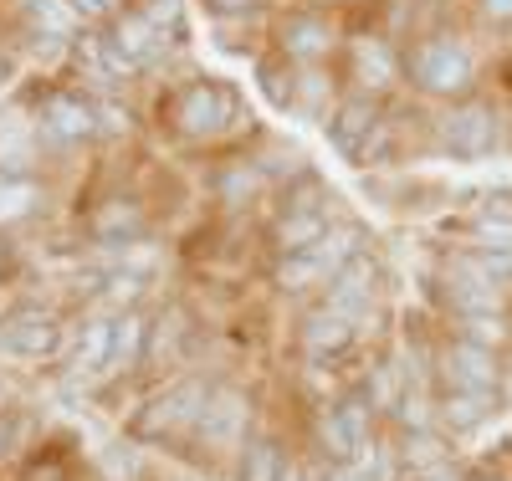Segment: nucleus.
<instances>
[{
  "label": "nucleus",
  "mask_w": 512,
  "mask_h": 481,
  "mask_svg": "<svg viewBox=\"0 0 512 481\" xmlns=\"http://www.w3.org/2000/svg\"><path fill=\"white\" fill-rule=\"evenodd\" d=\"M405 72L410 82L420 87V93H436V98H451V93H466L472 87V52L461 47V41L451 36H431L420 41V47L405 57Z\"/></svg>",
  "instance_id": "f257e3e1"
},
{
  "label": "nucleus",
  "mask_w": 512,
  "mask_h": 481,
  "mask_svg": "<svg viewBox=\"0 0 512 481\" xmlns=\"http://www.w3.org/2000/svg\"><path fill=\"white\" fill-rule=\"evenodd\" d=\"M349 256H354V231H328V236H318L313 246H303V251L282 256L277 277H282V287L333 282L338 272H344V261H349Z\"/></svg>",
  "instance_id": "f03ea898"
},
{
  "label": "nucleus",
  "mask_w": 512,
  "mask_h": 481,
  "mask_svg": "<svg viewBox=\"0 0 512 481\" xmlns=\"http://www.w3.org/2000/svg\"><path fill=\"white\" fill-rule=\"evenodd\" d=\"M236 113H241V103L226 93V87H216V82H195V87H185L180 103H175V123L185 128L190 139L221 134V128H226Z\"/></svg>",
  "instance_id": "7ed1b4c3"
},
{
  "label": "nucleus",
  "mask_w": 512,
  "mask_h": 481,
  "mask_svg": "<svg viewBox=\"0 0 512 481\" xmlns=\"http://www.w3.org/2000/svg\"><path fill=\"white\" fill-rule=\"evenodd\" d=\"M441 144L456 154V159H482L497 149V113L482 108V103H466V108H451L446 123H441Z\"/></svg>",
  "instance_id": "20e7f679"
},
{
  "label": "nucleus",
  "mask_w": 512,
  "mask_h": 481,
  "mask_svg": "<svg viewBox=\"0 0 512 481\" xmlns=\"http://www.w3.org/2000/svg\"><path fill=\"white\" fill-rule=\"evenodd\" d=\"M364 441H369V415H364L359 400H344L338 410L323 415V446H328V456L354 461L364 451Z\"/></svg>",
  "instance_id": "39448f33"
},
{
  "label": "nucleus",
  "mask_w": 512,
  "mask_h": 481,
  "mask_svg": "<svg viewBox=\"0 0 512 481\" xmlns=\"http://www.w3.org/2000/svg\"><path fill=\"white\" fill-rule=\"evenodd\" d=\"M374 128H379L374 103H369V98H354V103H344V108L333 113L328 139H333V149L344 154V159H359V154H364V144L374 139Z\"/></svg>",
  "instance_id": "423d86ee"
},
{
  "label": "nucleus",
  "mask_w": 512,
  "mask_h": 481,
  "mask_svg": "<svg viewBox=\"0 0 512 481\" xmlns=\"http://www.w3.org/2000/svg\"><path fill=\"white\" fill-rule=\"evenodd\" d=\"M57 338H62V333H57L52 318H31V313H21V318H6V323H0V348H11V354H21V359L52 354Z\"/></svg>",
  "instance_id": "0eeeda50"
},
{
  "label": "nucleus",
  "mask_w": 512,
  "mask_h": 481,
  "mask_svg": "<svg viewBox=\"0 0 512 481\" xmlns=\"http://www.w3.org/2000/svg\"><path fill=\"white\" fill-rule=\"evenodd\" d=\"M369 297H374V261L349 256V261H344V272L328 282V308L359 318V308H369Z\"/></svg>",
  "instance_id": "6e6552de"
},
{
  "label": "nucleus",
  "mask_w": 512,
  "mask_h": 481,
  "mask_svg": "<svg viewBox=\"0 0 512 481\" xmlns=\"http://www.w3.org/2000/svg\"><path fill=\"white\" fill-rule=\"evenodd\" d=\"M108 41H113V52H118L128 67H139V62H149V57L159 52V26H154L144 11H128V16L108 31Z\"/></svg>",
  "instance_id": "1a4fd4ad"
},
{
  "label": "nucleus",
  "mask_w": 512,
  "mask_h": 481,
  "mask_svg": "<svg viewBox=\"0 0 512 481\" xmlns=\"http://www.w3.org/2000/svg\"><path fill=\"white\" fill-rule=\"evenodd\" d=\"M446 374L456 389H492L497 384V364L482 343H456L451 359H446Z\"/></svg>",
  "instance_id": "9d476101"
},
{
  "label": "nucleus",
  "mask_w": 512,
  "mask_h": 481,
  "mask_svg": "<svg viewBox=\"0 0 512 481\" xmlns=\"http://www.w3.org/2000/svg\"><path fill=\"white\" fill-rule=\"evenodd\" d=\"M41 123H47V134H52V139H62V144H72V139H88L93 128H98L93 108L82 103V98H67V93L47 103V113H41Z\"/></svg>",
  "instance_id": "9b49d317"
},
{
  "label": "nucleus",
  "mask_w": 512,
  "mask_h": 481,
  "mask_svg": "<svg viewBox=\"0 0 512 481\" xmlns=\"http://www.w3.org/2000/svg\"><path fill=\"white\" fill-rule=\"evenodd\" d=\"M241 425H246V405H241V395H216V400H205L200 435H205L210 446H226V441H236Z\"/></svg>",
  "instance_id": "f8f14e48"
},
{
  "label": "nucleus",
  "mask_w": 512,
  "mask_h": 481,
  "mask_svg": "<svg viewBox=\"0 0 512 481\" xmlns=\"http://www.w3.org/2000/svg\"><path fill=\"white\" fill-rule=\"evenodd\" d=\"M328 47H333V31H328L318 16H287V21H282V52L313 62V57H323Z\"/></svg>",
  "instance_id": "ddd939ff"
},
{
  "label": "nucleus",
  "mask_w": 512,
  "mask_h": 481,
  "mask_svg": "<svg viewBox=\"0 0 512 481\" xmlns=\"http://www.w3.org/2000/svg\"><path fill=\"white\" fill-rule=\"evenodd\" d=\"M349 338H354V318L338 313V308H323V313H313V318L303 323V343L318 348V354H338Z\"/></svg>",
  "instance_id": "4468645a"
},
{
  "label": "nucleus",
  "mask_w": 512,
  "mask_h": 481,
  "mask_svg": "<svg viewBox=\"0 0 512 481\" xmlns=\"http://www.w3.org/2000/svg\"><path fill=\"white\" fill-rule=\"evenodd\" d=\"M36 159L31 149V128L21 113H0V174H21Z\"/></svg>",
  "instance_id": "2eb2a0df"
},
{
  "label": "nucleus",
  "mask_w": 512,
  "mask_h": 481,
  "mask_svg": "<svg viewBox=\"0 0 512 481\" xmlns=\"http://www.w3.org/2000/svg\"><path fill=\"white\" fill-rule=\"evenodd\" d=\"M354 67H359V82L364 87H384L395 77V52L384 47V41H354Z\"/></svg>",
  "instance_id": "dca6fc26"
},
{
  "label": "nucleus",
  "mask_w": 512,
  "mask_h": 481,
  "mask_svg": "<svg viewBox=\"0 0 512 481\" xmlns=\"http://www.w3.org/2000/svg\"><path fill=\"white\" fill-rule=\"evenodd\" d=\"M241 481H282L287 476V466H282V451L272 446V441H251L246 451H241V471H236Z\"/></svg>",
  "instance_id": "f3484780"
},
{
  "label": "nucleus",
  "mask_w": 512,
  "mask_h": 481,
  "mask_svg": "<svg viewBox=\"0 0 512 481\" xmlns=\"http://www.w3.org/2000/svg\"><path fill=\"white\" fill-rule=\"evenodd\" d=\"M487 410H492V389H451V395L441 400V415L451 425H477Z\"/></svg>",
  "instance_id": "a211bd4d"
},
{
  "label": "nucleus",
  "mask_w": 512,
  "mask_h": 481,
  "mask_svg": "<svg viewBox=\"0 0 512 481\" xmlns=\"http://www.w3.org/2000/svg\"><path fill=\"white\" fill-rule=\"evenodd\" d=\"M139 343H144V318H139V313H123V318H113V343H108V364H113V369L134 364Z\"/></svg>",
  "instance_id": "6ab92c4d"
},
{
  "label": "nucleus",
  "mask_w": 512,
  "mask_h": 481,
  "mask_svg": "<svg viewBox=\"0 0 512 481\" xmlns=\"http://www.w3.org/2000/svg\"><path fill=\"white\" fill-rule=\"evenodd\" d=\"M461 272L482 287H502V282H512V251H477L461 261Z\"/></svg>",
  "instance_id": "aec40b11"
},
{
  "label": "nucleus",
  "mask_w": 512,
  "mask_h": 481,
  "mask_svg": "<svg viewBox=\"0 0 512 481\" xmlns=\"http://www.w3.org/2000/svg\"><path fill=\"white\" fill-rule=\"evenodd\" d=\"M26 21L41 36H72V6H62V0H31Z\"/></svg>",
  "instance_id": "412c9836"
},
{
  "label": "nucleus",
  "mask_w": 512,
  "mask_h": 481,
  "mask_svg": "<svg viewBox=\"0 0 512 481\" xmlns=\"http://www.w3.org/2000/svg\"><path fill=\"white\" fill-rule=\"evenodd\" d=\"M318 236H323V215H282V226H277V241L287 246V256L313 246Z\"/></svg>",
  "instance_id": "4be33fe9"
},
{
  "label": "nucleus",
  "mask_w": 512,
  "mask_h": 481,
  "mask_svg": "<svg viewBox=\"0 0 512 481\" xmlns=\"http://www.w3.org/2000/svg\"><path fill=\"white\" fill-rule=\"evenodd\" d=\"M323 195H328V185L318 180V174H297L292 200L282 205V215H323Z\"/></svg>",
  "instance_id": "5701e85b"
},
{
  "label": "nucleus",
  "mask_w": 512,
  "mask_h": 481,
  "mask_svg": "<svg viewBox=\"0 0 512 481\" xmlns=\"http://www.w3.org/2000/svg\"><path fill=\"white\" fill-rule=\"evenodd\" d=\"M292 82H297L292 87V108L297 113H318L328 103V77L323 72H313V67L308 72H292Z\"/></svg>",
  "instance_id": "b1692460"
},
{
  "label": "nucleus",
  "mask_w": 512,
  "mask_h": 481,
  "mask_svg": "<svg viewBox=\"0 0 512 481\" xmlns=\"http://www.w3.org/2000/svg\"><path fill=\"white\" fill-rule=\"evenodd\" d=\"M36 205V190L21 180V174H0V221H16Z\"/></svg>",
  "instance_id": "393cba45"
},
{
  "label": "nucleus",
  "mask_w": 512,
  "mask_h": 481,
  "mask_svg": "<svg viewBox=\"0 0 512 481\" xmlns=\"http://www.w3.org/2000/svg\"><path fill=\"white\" fill-rule=\"evenodd\" d=\"M108 343H113V323L98 318L82 328V348H77V364L82 369H93V364H108Z\"/></svg>",
  "instance_id": "a878e982"
},
{
  "label": "nucleus",
  "mask_w": 512,
  "mask_h": 481,
  "mask_svg": "<svg viewBox=\"0 0 512 481\" xmlns=\"http://www.w3.org/2000/svg\"><path fill=\"white\" fill-rule=\"evenodd\" d=\"M216 190L226 200H251L256 190H262V169H256V164H236V169H226L216 180Z\"/></svg>",
  "instance_id": "bb28decb"
},
{
  "label": "nucleus",
  "mask_w": 512,
  "mask_h": 481,
  "mask_svg": "<svg viewBox=\"0 0 512 481\" xmlns=\"http://www.w3.org/2000/svg\"><path fill=\"white\" fill-rule=\"evenodd\" d=\"M144 16L164 31V26H175V21H180V0H144Z\"/></svg>",
  "instance_id": "cd10ccee"
},
{
  "label": "nucleus",
  "mask_w": 512,
  "mask_h": 481,
  "mask_svg": "<svg viewBox=\"0 0 512 481\" xmlns=\"http://www.w3.org/2000/svg\"><path fill=\"white\" fill-rule=\"evenodd\" d=\"M67 6H72V11H82V16H108V11L118 6V0H67Z\"/></svg>",
  "instance_id": "c85d7f7f"
},
{
  "label": "nucleus",
  "mask_w": 512,
  "mask_h": 481,
  "mask_svg": "<svg viewBox=\"0 0 512 481\" xmlns=\"http://www.w3.org/2000/svg\"><path fill=\"white\" fill-rule=\"evenodd\" d=\"M482 16L487 21H512V0H482Z\"/></svg>",
  "instance_id": "c756f323"
},
{
  "label": "nucleus",
  "mask_w": 512,
  "mask_h": 481,
  "mask_svg": "<svg viewBox=\"0 0 512 481\" xmlns=\"http://www.w3.org/2000/svg\"><path fill=\"white\" fill-rule=\"evenodd\" d=\"M210 6H216V11H256L262 0H210Z\"/></svg>",
  "instance_id": "7c9ffc66"
},
{
  "label": "nucleus",
  "mask_w": 512,
  "mask_h": 481,
  "mask_svg": "<svg viewBox=\"0 0 512 481\" xmlns=\"http://www.w3.org/2000/svg\"><path fill=\"white\" fill-rule=\"evenodd\" d=\"M333 481H359V476H349V471H338V476H333Z\"/></svg>",
  "instance_id": "2f4dec72"
}]
</instances>
